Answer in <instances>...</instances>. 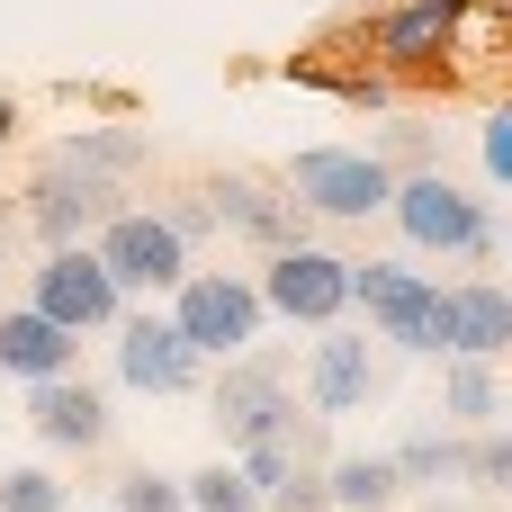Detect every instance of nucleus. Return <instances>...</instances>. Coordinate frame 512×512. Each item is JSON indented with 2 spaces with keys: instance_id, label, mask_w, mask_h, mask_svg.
<instances>
[{
  "instance_id": "473e14b6",
  "label": "nucleus",
  "mask_w": 512,
  "mask_h": 512,
  "mask_svg": "<svg viewBox=\"0 0 512 512\" xmlns=\"http://www.w3.org/2000/svg\"><path fill=\"white\" fill-rule=\"evenodd\" d=\"M0 405H9V387H0Z\"/></svg>"
},
{
  "instance_id": "5701e85b",
  "label": "nucleus",
  "mask_w": 512,
  "mask_h": 512,
  "mask_svg": "<svg viewBox=\"0 0 512 512\" xmlns=\"http://www.w3.org/2000/svg\"><path fill=\"white\" fill-rule=\"evenodd\" d=\"M459 486H468V495H504V486H512V432H504V423H486V432L468 441Z\"/></svg>"
},
{
  "instance_id": "9d476101",
  "label": "nucleus",
  "mask_w": 512,
  "mask_h": 512,
  "mask_svg": "<svg viewBox=\"0 0 512 512\" xmlns=\"http://www.w3.org/2000/svg\"><path fill=\"white\" fill-rule=\"evenodd\" d=\"M198 189H207V216H216L225 234L261 243V252H297V243H315V234H306V207H297L279 180H252V171H216V180H198Z\"/></svg>"
},
{
  "instance_id": "9b49d317",
  "label": "nucleus",
  "mask_w": 512,
  "mask_h": 512,
  "mask_svg": "<svg viewBox=\"0 0 512 512\" xmlns=\"http://www.w3.org/2000/svg\"><path fill=\"white\" fill-rule=\"evenodd\" d=\"M387 396V360L369 351V333H324L315 351H306V414L315 423H342V414H369Z\"/></svg>"
},
{
  "instance_id": "b1692460",
  "label": "nucleus",
  "mask_w": 512,
  "mask_h": 512,
  "mask_svg": "<svg viewBox=\"0 0 512 512\" xmlns=\"http://www.w3.org/2000/svg\"><path fill=\"white\" fill-rule=\"evenodd\" d=\"M297 81H315V90H333L342 108H360V117H387L396 108V90H387V72H315V63H297Z\"/></svg>"
},
{
  "instance_id": "6ab92c4d",
  "label": "nucleus",
  "mask_w": 512,
  "mask_h": 512,
  "mask_svg": "<svg viewBox=\"0 0 512 512\" xmlns=\"http://www.w3.org/2000/svg\"><path fill=\"white\" fill-rule=\"evenodd\" d=\"M324 495H333V512H387L405 486L378 450H342V459H324Z\"/></svg>"
},
{
  "instance_id": "a211bd4d",
  "label": "nucleus",
  "mask_w": 512,
  "mask_h": 512,
  "mask_svg": "<svg viewBox=\"0 0 512 512\" xmlns=\"http://www.w3.org/2000/svg\"><path fill=\"white\" fill-rule=\"evenodd\" d=\"M63 162H81V171H99V180H135V171H153V126H81V135H63L54 144Z\"/></svg>"
},
{
  "instance_id": "a878e982",
  "label": "nucleus",
  "mask_w": 512,
  "mask_h": 512,
  "mask_svg": "<svg viewBox=\"0 0 512 512\" xmlns=\"http://www.w3.org/2000/svg\"><path fill=\"white\" fill-rule=\"evenodd\" d=\"M0 512H72L54 468H0Z\"/></svg>"
},
{
  "instance_id": "ddd939ff",
  "label": "nucleus",
  "mask_w": 512,
  "mask_h": 512,
  "mask_svg": "<svg viewBox=\"0 0 512 512\" xmlns=\"http://www.w3.org/2000/svg\"><path fill=\"white\" fill-rule=\"evenodd\" d=\"M117 378H126L135 396H189V387L207 378V360L171 333V315L135 306V315H117Z\"/></svg>"
},
{
  "instance_id": "393cba45",
  "label": "nucleus",
  "mask_w": 512,
  "mask_h": 512,
  "mask_svg": "<svg viewBox=\"0 0 512 512\" xmlns=\"http://www.w3.org/2000/svg\"><path fill=\"white\" fill-rule=\"evenodd\" d=\"M153 225H162L180 252H198V243L216 234V216H207V189H162V198H153Z\"/></svg>"
},
{
  "instance_id": "1a4fd4ad",
  "label": "nucleus",
  "mask_w": 512,
  "mask_h": 512,
  "mask_svg": "<svg viewBox=\"0 0 512 512\" xmlns=\"http://www.w3.org/2000/svg\"><path fill=\"white\" fill-rule=\"evenodd\" d=\"M90 252H99V270H108V288H117V297H144V306L189 279V252L153 225V207H117V216L90 234Z\"/></svg>"
},
{
  "instance_id": "4be33fe9",
  "label": "nucleus",
  "mask_w": 512,
  "mask_h": 512,
  "mask_svg": "<svg viewBox=\"0 0 512 512\" xmlns=\"http://www.w3.org/2000/svg\"><path fill=\"white\" fill-rule=\"evenodd\" d=\"M180 504H189V512H261V495L243 486V468H234V459H216V468L180 477Z\"/></svg>"
},
{
  "instance_id": "f8f14e48",
  "label": "nucleus",
  "mask_w": 512,
  "mask_h": 512,
  "mask_svg": "<svg viewBox=\"0 0 512 512\" xmlns=\"http://www.w3.org/2000/svg\"><path fill=\"white\" fill-rule=\"evenodd\" d=\"M468 9H477V0H396V9H378V18H369L378 72H432L441 54H459Z\"/></svg>"
},
{
  "instance_id": "bb28decb",
  "label": "nucleus",
  "mask_w": 512,
  "mask_h": 512,
  "mask_svg": "<svg viewBox=\"0 0 512 512\" xmlns=\"http://www.w3.org/2000/svg\"><path fill=\"white\" fill-rule=\"evenodd\" d=\"M108 512H189V504H180V477H162V468H126Z\"/></svg>"
},
{
  "instance_id": "6e6552de",
  "label": "nucleus",
  "mask_w": 512,
  "mask_h": 512,
  "mask_svg": "<svg viewBox=\"0 0 512 512\" xmlns=\"http://www.w3.org/2000/svg\"><path fill=\"white\" fill-rule=\"evenodd\" d=\"M27 306H36L45 324H63L72 342H81V333H117V315H126V297L108 288V270H99V252H90V243L45 252V261L27 270Z\"/></svg>"
},
{
  "instance_id": "423d86ee",
  "label": "nucleus",
  "mask_w": 512,
  "mask_h": 512,
  "mask_svg": "<svg viewBox=\"0 0 512 512\" xmlns=\"http://www.w3.org/2000/svg\"><path fill=\"white\" fill-rule=\"evenodd\" d=\"M261 315L279 324H306V333H333L351 315V261L324 252V243H297V252H270V270L252 279Z\"/></svg>"
},
{
  "instance_id": "aec40b11",
  "label": "nucleus",
  "mask_w": 512,
  "mask_h": 512,
  "mask_svg": "<svg viewBox=\"0 0 512 512\" xmlns=\"http://www.w3.org/2000/svg\"><path fill=\"white\" fill-rule=\"evenodd\" d=\"M495 414H504L495 360H450V378H441V423H450V432H486Z\"/></svg>"
},
{
  "instance_id": "cd10ccee",
  "label": "nucleus",
  "mask_w": 512,
  "mask_h": 512,
  "mask_svg": "<svg viewBox=\"0 0 512 512\" xmlns=\"http://www.w3.org/2000/svg\"><path fill=\"white\" fill-rule=\"evenodd\" d=\"M261 512H333V495H324V468H288V477L261 495Z\"/></svg>"
},
{
  "instance_id": "2f4dec72",
  "label": "nucleus",
  "mask_w": 512,
  "mask_h": 512,
  "mask_svg": "<svg viewBox=\"0 0 512 512\" xmlns=\"http://www.w3.org/2000/svg\"><path fill=\"white\" fill-rule=\"evenodd\" d=\"M0 261H9V216H0Z\"/></svg>"
},
{
  "instance_id": "0eeeda50",
  "label": "nucleus",
  "mask_w": 512,
  "mask_h": 512,
  "mask_svg": "<svg viewBox=\"0 0 512 512\" xmlns=\"http://www.w3.org/2000/svg\"><path fill=\"white\" fill-rule=\"evenodd\" d=\"M351 306L387 351H441V288L414 261H351Z\"/></svg>"
},
{
  "instance_id": "f3484780",
  "label": "nucleus",
  "mask_w": 512,
  "mask_h": 512,
  "mask_svg": "<svg viewBox=\"0 0 512 512\" xmlns=\"http://www.w3.org/2000/svg\"><path fill=\"white\" fill-rule=\"evenodd\" d=\"M387 468H396V486H405V495H450V486H459V468H468V432H450V423L405 432V441L387 450Z\"/></svg>"
},
{
  "instance_id": "f03ea898",
  "label": "nucleus",
  "mask_w": 512,
  "mask_h": 512,
  "mask_svg": "<svg viewBox=\"0 0 512 512\" xmlns=\"http://www.w3.org/2000/svg\"><path fill=\"white\" fill-rule=\"evenodd\" d=\"M207 423L225 450H252V441H279L297 432V387H288V360L279 351H243V360H216L207 378Z\"/></svg>"
},
{
  "instance_id": "f257e3e1",
  "label": "nucleus",
  "mask_w": 512,
  "mask_h": 512,
  "mask_svg": "<svg viewBox=\"0 0 512 512\" xmlns=\"http://www.w3.org/2000/svg\"><path fill=\"white\" fill-rule=\"evenodd\" d=\"M387 216L405 225V243H414V252H441V261H468V270H486V261L504 252V225H495V207H486L477 189L441 180V171H414V180H396Z\"/></svg>"
},
{
  "instance_id": "7c9ffc66",
  "label": "nucleus",
  "mask_w": 512,
  "mask_h": 512,
  "mask_svg": "<svg viewBox=\"0 0 512 512\" xmlns=\"http://www.w3.org/2000/svg\"><path fill=\"white\" fill-rule=\"evenodd\" d=\"M9 126H18V99H9V90H0V135H9Z\"/></svg>"
},
{
  "instance_id": "20e7f679",
  "label": "nucleus",
  "mask_w": 512,
  "mask_h": 512,
  "mask_svg": "<svg viewBox=\"0 0 512 512\" xmlns=\"http://www.w3.org/2000/svg\"><path fill=\"white\" fill-rule=\"evenodd\" d=\"M117 207H126V189H117V180H99V171H81V162H63V153H45V162L27 171L18 225H27L45 252H63V243H90Z\"/></svg>"
},
{
  "instance_id": "7ed1b4c3",
  "label": "nucleus",
  "mask_w": 512,
  "mask_h": 512,
  "mask_svg": "<svg viewBox=\"0 0 512 512\" xmlns=\"http://www.w3.org/2000/svg\"><path fill=\"white\" fill-rule=\"evenodd\" d=\"M279 189L324 225H360V216H378L396 198V180L369 162V144H306V153H288Z\"/></svg>"
},
{
  "instance_id": "dca6fc26",
  "label": "nucleus",
  "mask_w": 512,
  "mask_h": 512,
  "mask_svg": "<svg viewBox=\"0 0 512 512\" xmlns=\"http://www.w3.org/2000/svg\"><path fill=\"white\" fill-rule=\"evenodd\" d=\"M81 369V342L63 324H45L36 306H0V387H45V378H72Z\"/></svg>"
},
{
  "instance_id": "c756f323",
  "label": "nucleus",
  "mask_w": 512,
  "mask_h": 512,
  "mask_svg": "<svg viewBox=\"0 0 512 512\" xmlns=\"http://www.w3.org/2000/svg\"><path fill=\"white\" fill-rule=\"evenodd\" d=\"M423 512H486V504H459V495H423Z\"/></svg>"
},
{
  "instance_id": "39448f33",
  "label": "nucleus",
  "mask_w": 512,
  "mask_h": 512,
  "mask_svg": "<svg viewBox=\"0 0 512 512\" xmlns=\"http://www.w3.org/2000/svg\"><path fill=\"white\" fill-rule=\"evenodd\" d=\"M261 297H252V279H234V270H189L180 288H171V333L198 351V360H243L252 342H261Z\"/></svg>"
},
{
  "instance_id": "c85d7f7f",
  "label": "nucleus",
  "mask_w": 512,
  "mask_h": 512,
  "mask_svg": "<svg viewBox=\"0 0 512 512\" xmlns=\"http://www.w3.org/2000/svg\"><path fill=\"white\" fill-rule=\"evenodd\" d=\"M486 180H512V108L486 117Z\"/></svg>"
},
{
  "instance_id": "412c9836",
  "label": "nucleus",
  "mask_w": 512,
  "mask_h": 512,
  "mask_svg": "<svg viewBox=\"0 0 512 512\" xmlns=\"http://www.w3.org/2000/svg\"><path fill=\"white\" fill-rule=\"evenodd\" d=\"M369 162H378L387 180H414V171H441V135H432L423 117H387V126H378V144H369Z\"/></svg>"
},
{
  "instance_id": "2eb2a0df",
  "label": "nucleus",
  "mask_w": 512,
  "mask_h": 512,
  "mask_svg": "<svg viewBox=\"0 0 512 512\" xmlns=\"http://www.w3.org/2000/svg\"><path fill=\"white\" fill-rule=\"evenodd\" d=\"M504 342H512V288L504 279L441 288V351L450 360H504Z\"/></svg>"
},
{
  "instance_id": "4468645a",
  "label": "nucleus",
  "mask_w": 512,
  "mask_h": 512,
  "mask_svg": "<svg viewBox=\"0 0 512 512\" xmlns=\"http://www.w3.org/2000/svg\"><path fill=\"white\" fill-rule=\"evenodd\" d=\"M108 423H117V414H108V387H90L81 369H72V378L27 387V432H36L45 450H72V459H81V450H99V441H108Z\"/></svg>"
}]
</instances>
